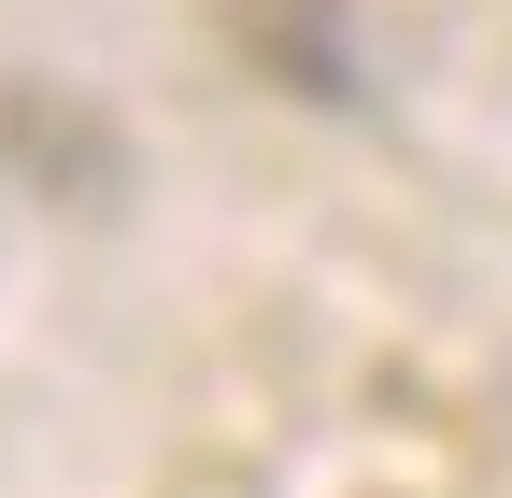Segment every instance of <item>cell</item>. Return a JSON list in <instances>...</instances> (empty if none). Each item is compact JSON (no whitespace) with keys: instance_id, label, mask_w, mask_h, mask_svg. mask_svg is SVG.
Returning <instances> with one entry per match:
<instances>
[{"instance_id":"obj_1","label":"cell","mask_w":512,"mask_h":498,"mask_svg":"<svg viewBox=\"0 0 512 498\" xmlns=\"http://www.w3.org/2000/svg\"><path fill=\"white\" fill-rule=\"evenodd\" d=\"M228 43H242L271 86H299V100H342V86H356L342 0H228Z\"/></svg>"}]
</instances>
